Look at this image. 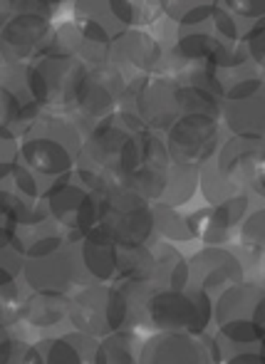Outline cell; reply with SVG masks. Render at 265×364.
<instances>
[{"label":"cell","instance_id":"obj_1","mask_svg":"<svg viewBox=\"0 0 265 364\" xmlns=\"http://www.w3.org/2000/svg\"><path fill=\"white\" fill-rule=\"evenodd\" d=\"M144 132L149 129H144V124L131 112L119 109L85 136L75 173L97 193L121 186L141 164Z\"/></svg>","mask_w":265,"mask_h":364},{"label":"cell","instance_id":"obj_2","mask_svg":"<svg viewBox=\"0 0 265 364\" xmlns=\"http://www.w3.org/2000/svg\"><path fill=\"white\" fill-rule=\"evenodd\" d=\"M85 132L60 112H43L20 136V164L45 178H63L77 168Z\"/></svg>","mask_w":265,"mask_h":364},{"label":"cell","instance_id":"obj_3","mask_svg":"<svg viewBox=\"0 0 265 364\" xmlns=\"http://www.w3.org/2000/svg\"><path fill=\"white\" fill-rule=\"evenodd\" d=\"M213 325V300L201 290H156L144 307L141 332H181L201 337Z\"/></svg>","mask_w":265,"mask_h":364},{"label":"cell","instance_id":"obj_4","mask_svg":"<svg viewBox=\"0 0 265 364\" xmlns=\"http://www.w3.org/2000/svg\"><path fill=\"white\" fill-rule=\"evenodd\" d=\"M90 68L77 58L38 55L25 65V85L43 112L67 114L87 80Z\"/></svg>","mask_w":265,"mask_h":364},{"label":"cell","instance_id":"obj_5","mask_svg":"<svg viewBox=\"0 0 265 364\" xmlns=\"http://www.w3.org/2000/svg\"><path fill=\"white\" fill-rule=\"evenodd\" d=\"M117 245H151L156 243L151 203L126 186H112L102 193L99 225Z\"/></svg>","mask_w":265,"mask_h":364},{"label":"cell","instance_id":"obj_6","mask_svg":"<svg viewBox=\"0 0 265 364\" xmlns=\"http://www.w3.org/2000/svg\"><path fill=\"white\" fill-rule=\"evenodd\" d=\"M126 300L117 285L92 283L82 285L70 295V315L67 322L82 335L94 340H104L109 335L126 330Z\"/></svg>","mask_w":265,"mask_h":364},{"label":"cell","instance_id":"obj_7","mask_svg":"<svg viewBox=\"0 0 265 364\" xmlns=\"http://www.w3.org/2000/svg\"><path fill=\"white\" fill-rule=\"evenodd\" d=\"M119 109L131 112L149 132H169L174 122L181 117L178 107V82L166 75H149L126 85L124 100Z\"/></svg>","mask_w":265,"mask_h":364},{"label":"cell","instance_id":"obj_8","mask_svg":"<svg viewBox=\"0 0 265 364\" xmlns=\"http://www.w3.org/2000/svg\"><path fill=\"white\" fill-rule=\"evenodd\" d=\"M45 206L55 223L67 233V238H77L99 225L102 193L90 188L72 171L53 183V188L45 196Z\"/></svg>","mask_w":265,"mask_h":364},{"label":"cell","instance_id":"obj_9","mask_svg":"<svg viewBox=\"0 0 265 364\" xmlns=\"http://www.w3.org/2000/svg\"><path fill=\"white\" fill-rule=\"evenodd\" d=\"M126 85L129 82L124 80V75L114 65L104 63V65H97V68H90L87 80H85L77 102L67 112V117L87 136L99 122L109 119L112 114L119 112Z\"/></svg>","mask_w":265,"mask_h":364},{"label":"cell","instance_id":"obj_10","mask_svg":"<svg viewBox=\"0 0 265 364\" xmlns=\"http://www.w3.org/2000/svg\"><path fill=\"white\" fill-rule=\"evenodd\" d=\"M223 139L226 134H223L221 122L201 114L178 117L174 127L164 134L171 164H186V166L198 168L216 156Z\"/></svg>","mask_w":265,"mask_h":364},{"label":"cell","instance_id":"obj_11","mask_svg":"<svg viewBox=\"0 0 265 364\" xmlns=\"http://www.w3.org/2000/svg\"><path fill=\"white\" fill-rule=\"evenodd\" d=\"M23 280L30 292H45V295L63 297H70L77 288L90 285L82 273V265H80L77 248H75V243L70 238L55 253L25 260Z\"/></svg>","mask_w":265,"mask_h":364},{"label":"cell","instance_id":"obj_12","mask_svg":"<svg viewBox=\"0 0 265 364\" xmlns=\"http://www.w3.org/2000/svg\"><path fill=\"white\" fill-rule=\"evenodd\" d=\"M241 283H246V270H243L236 248L231 250L203 245L188 258V285L201 290L211 300Z\"/></svg>","mask_w":265,"mask_h":364},{"label":"cell","instance_id":"obj_13","mask_svg":"<svg viewBox=\"0 0 265 364\" xmlns=\"http://www.w3.org/2000/svg\"><path fill=\"white\" fill-rule=\"evenodd\" d=\"M253 193H241L236 198L218 203V206H206L188 213V225H191L193 240H201L208 248H226L233 235L241 230L243 220L251 213Z\"/></svg>","mask_w":265,"mask_h":364},{"label":"cell","instance_id":"obj_14","mask_svg":"<svg viewBox=\"0 0 265 364\" xmlns=\"http://www.w3.org/2000/svg\"><path fill=\"white\" fill-rule=\"evenodd\" d=\"M139 364H218L213 337L156 332L141 342Z\"/></svg>","mask_w":265,"mask_h":364},{"label":"cell","instance_id":"obj_15","mask_svg":"<svg viewBox=\"0 0 265 364\" xmlns=\"http://www.w3.org/2000/svg\"><path fill=\"white\" fill-rule=\"evenodd\" d=\"M161 58H164V48L156 35L146 28H131L112 40L109 65H114L126 82L154 75Z\"/></svg>","mask_w":265,"mask_h":364},{"label":"cell","instance_id":"obj_16","mask_svg":"<svg viewBox=\"0 0 265 364\" xmlns=\"http://www.w3.org/2000/svg\"><path fill=\"white\" fill-rule=\"evenodd\" d=\"M55 20L40 15H15L0 30V55L8 68L28 65L40 55L45 43L50 40Z\"/></svg>","mask_w":265,"mask_h":364},{"label":"cell","instance_id":"obj_17","mask_svg":"<svg viewBox=\"0 0 265 364\" xmlns=\"http://www.w3.org/2000/svg\"><path fill=\"white\" fill-rule=\"evenodd\" d=\"M169 168L171 156L164 136L156 134V132H144L141 134V164L121 186L131 188V191L139 193L149 203H156L161 201V193L166 188Z\"/></svg>","mask_w":265,"mask_h":364},{"label":"cell","instance_id":"obj_18","mask_svg":"<svg viewBox=\"0 0 265 364\" xmlns=\"http://www.w3.org/2000/svg\"><path fill=\"white\" fill-rule=\"evenodd\" d=\"M265 161V139H248V136H231L223 139L218 154L213 156L218 173L231 181L241 191H251L258 166Z\"/></svg>","mask_w":265,"mask_h":364},{"label":"cell","instance_id":"obj_19","mask_svg":"<svg viewBox=\"0 0 265 364\" xmlns=\"http://www.w3.org/2000/svg\"><path fill=\"white\" fill-rule=\"evenodd\" d=\"M65 243H67V233L55 223L45 201H40L35 206V211L13 230V248L25 260L50 255L63 248Z\"/></svg>","mask_w":265,"mask_h":364},{"label":"cell","instance_id":"obj_20","mask_svg":"<svg viewBox=\"0 0 265 364\" xmlns=\"http://www.w3.org/2000/svg\"><path fill=\"white\" fill-rule=\"evenodd\" d=\"M236 322L258 325L265 332V288L256 280H246L213 300V327Z\"/></svg>","mask_w":265,"mask_h":364},{"label":"cell","instance_id":"obj_21","mask_svg":"<svg viewBox=\"0 0 265 364\" xmlns=\"http://www.w3.org/2000/svg\"><path fill=\"white\" fill-rule=\"evenodd\" d=\"M77 248V258L87 283L117 285V253L119 245L102 228H94L77 238H70Z\"/></svg>","mask_w":265,"mask_h":364},{"label":"cell","instance_id":"obj_22","mask_svg":"<svg viewBox=\"0 0 265 364\" xmlns=\"http://www.w3.org/2000/svg\"><path fill=\"white\" fill-rule=\"evenodd\" d=\"M221 127L231 136L265 139V87L221 105Z\"/></svg>","mask_w":265,"mask_h":364},{"label":"cell","instance_id":"obj_23","mask_svg":"<svg viewBox=\"0 0 265 364\" xmlns=\"http://www.w3.org/2000/svg\"><path fill=\"white\" fill-rule=\"evenodd\" d=\"M104 28L112 40L136 28L134 0H72V13Z\"/></svg>","mask_w":265,"mask_h":364},{"label":"cell","instance_id":"obj_24","mask_svg":"<svg viewBox=\"0 0 265 364\" xmlns=\"http://www.w3.org/2000/svg\"><path fill=\"white\" fill-rule=\"evenodd\" d=\"M97 345H99V340L82 335L77 330L35 342L43 364H94Z\"/></svg>","mask_w":265,"mask_h":364},{"label":"cell","instance_id":"obj_25","mask_svg":"<svg viewBox=\"0 0 265 364\" xmlns=\"http://www.w3.org/2000/svg\"><path fill=\"white\" fill-rule=\"evenodd\" d=\"M151 275L149 280L159 290H186L188 288V258L174 243L156 240L151 243Z\"/></svg>","mask_w":265,"mask_h":364},{"label":"cell","instance_id":"obj_26","mask_svg":"<svg viewBox=\"0 0 265 364\" xmlns=\"http://www.w3.org/2000/svg\"><path fill=\"white\" fill-rule=\"evenodd\" d=\"M70 315V297L63 295H45V292H30L25 295L18 312V322H25L33 330H48L67 322Z\"/></svg>","mask_w":265,"mask_h":364},{"label":"cell","instance_id":"obj_27","mask_svg":"<svg viewBox=\"0 0 265 364\" xmlns=\"http://www.w3.org/2000/svg\"><path fill=\"white\" fill-rule=\"evenodd\" d=\"M139 350H141L139 335H134L129 330H121L117 335L99 340L94 364H139Z\"/></svg>","mask_w":265,"mask_h":364},{"label":"cell","instance_id":"obj_28","mask_svg":"<svg viewBox=\"0 0 265 364\" xmlns=\"http://www.w3.org/2000/svg\"><path fill=\"white\" fill-rule=\"evenodd\" d=\"M198 166H186V164H171L169 178H166V188L161 193V203L171 208L186 206L193 198V193L198 191Z\"/></svg>","mask_w":265,"mask_h":364},{"label":"cell","instance_id":"obj_29","mask_svg":"<svg viewBox=\"0 0 265 364\" xmlns=\"http://www.w3.org/2000/svg\"><path fill=\"white\" fill-rule=\"evenodd\" d=\"M151 216H154V230L159 240H166V243H186V240H193L188 216H183L178 208H171L166 203L156 201L151 203Z\"/></svg>","mask_w":265,"mask_h":364},{"label":"cell","instance_id":"obj_30","mask_svg":"<svg viewBox=\"0 0 265 364\" xmlns=\"http://www.w3.org/2000/svg\"><path fill=\"white\" fill-rule=\"evenodd\" d=\"M151 263H154L151 245H119V253H117V283L149 280Z\"/></svg>","mask_w":265,"mask_h":364},{"label":"cell","instance_id":"obj_31","mask_svg":"<svg viewBox=\"0 0 265 364\" xmlns=\"http://www.w3.org/2000/svg\"><path fill=\"white\" fill-rule=\"evenodd\" d=\"M221 105H223L221 97L201 90V87L178 85V107H181V117L183 114H201V117H211V119L221 122Z\"/></svg>","mask_w":265,"mask_h":364},{"label":"cell","instance_id":"obj_32","mask_svg":"<svg viewBox=\"0 0 265 364\" xmlns=\"http://www.w3.org/2000/svg\"><path fill=\"white\" fill-rule=\"evenodd\" d=\"M198 191H201V196L206 198L208 206H218V203L228 201V198H236V196H241V193H248V191L236 188L231 181H226V178L218 173L213 159L201 166V173H198Z\"/></svg>","mask_w":265,"mask_h":364},{"label":"cell","instance_id":"obj_33","mask_svg":"<svg viewBox=\"0 0 265 364\" xmlns=\"http://www.w3.org/2000/svg\"><path fill=\"white\" fill-rule=\"evenodd\" d=\"M253 28H256V23L236 18V15H231L228 10H223L221 5H216V10H213V15H211V33L216 35L218 40H223V43H231V45L243 43L246 35L251 33Z\"/></svg>","mask_w":265,"mask_h":364},{"label":"cell","instance_id":"obj_34","mask_svg":"<svg viewBox=\"0 0 265 364\" xmlns=\"http://www.w3.org/2000/svg\"><path fill=\"white\" fill-rule=\"evenodd\" d=\"M10 181H13V188L23 198H28V201H45V196H48V191L53 188V183L58 181V178H55V181L53 178H45V176H40V173H35L33 168H28L25 164L18 161Z\"/></svg>","mask_w":265,"mask_h":364},{"label":"cell","instance_id":"obj_35","mask_svg":"<svg viewBox=\"0 0 265 364\" xmlns=\"http://www.w3.org/2000/svg\"><path fill=\"white\" fill-rule=\"evenodd\" d=\"M18 161H20V136H15L10 129H0V181H8L13 176Z\"/></svg>","mask_w":265,"mask_h":364},{"label":"cell","instance_id":"obj_36","mask_svg":"<svg viewBox=\"0 0 265 364\" xmlns=\"http://www.w3.org/2000/svg\"><path fill=\"white\" fill-rule=\"evenodd\" d=\"M25 270V258L18 250L10 245V248L0 250V288H10L23 278Z\"/></svg>","mask_w":265,"mask_h":364},{"label":"cell","instance_id":"obj_37","mask_svg":"<svg viewBox=\"0 0 265 364\" xmlns=\"http://www.w3.org/2000/svg\"><path fill=\"white\" fill-rule=\"evenodd\" d=\"M25 295L20 285H10V288H0V327H13L18 322V312L23 305Z\"/></svg>","mask_w":265,"mask_h":364},{"label":"cell","instance_id":"obj_38","mask_svg":"<svg viewBox=\"0 0 265 364\" xmlns=\"http://www.w3.org/2000/svg\"><path fill=\"white\" fill-rule=\"evenodd\" d=\"M218 0H161V8H164V18L171 20L174 25L181 23L186 15L196 13L203 8H216Z\"/></svg>","mask_w":265,"mask_h":364},{"label":"cell","instance_id":"obj_39","mask_svg":"<svg viewBox=\"0 0 265 364\" xmlns=\"http://www.w3.org/2000/svg\"><path fill=\"white\" fill-rule=\"evenodd\" d=\"M223 10L248 23H261L265 20V0H218Z\"/></svg>","mask_w":265,"mask_h":364},{"label":"cell","instance_id":"obj_40","mask_svg":"<svg viewBox=\"0 0 265 364\" xmlns=\"http://www.w3.org/2000/svg\"><path fill=\"white\" fill-rule=\"evenodd\" d=\"M28 347V342L18 340L10 332V327H0V364H23Z\"/></svg>","mask_w":265,"mask_h":364},{"label":"cell","instance_id":"obj_41","mask_svg":"<svg viewBox=\"0 0 265 364\" xmlns=\"http://www.w3.org/2000/svg\"><path fill=\"white\" fill-rule=\"evenodd\" d=\"M243 45H246V53H248V58H251V63L256 65L258 73L265 77V20L256 23V28L246 35Z\"/></svg>","mask_w":265,"mask_h":364},{"label":"cell","instance_id":"obj_42","mask_svg":"<svg viewBox=\"0 0 265 364\" xmlns=\"http://www.w3.org/2000/svg\"><path fill=\"white\" fill-rule=\"evenodd\" d=\"M10 5H13V18L15 15H40V18L55 20V13H58V8L50 0H10Z\"/></svg>","mask_w":265,"mask_h":364},{"label":"cell","instance_id":"obj_43","mask_svg":"<svg viewBox=\"0 0 265 364\" xmlns=\"http://www.w3.org/2000/svg\"><path fill=\"white\" fill-rule=\"evenodd\" d=\"M218 364H265V347H258V350L233 352V355L223 357Z\"/></svg>","mask_w":265,"mask_h":364},{"label":"cell","instance_id":"obj_44","mask_svg":"<svg viewBox=\"0 0 265 364\" xmlns=\"http://www.w3.org/2000/svg\"><path fill=\"white\" fill-rule=\"evenodd\" d=\"M251 193L265 201V161L261 164V166H258L256 178H253V183H251Z\"/></svg>","mask_w":265,"mask_h":364},{"label":"cell","instance_id":"obj_45","mask_svg":"<svg viewBox=\"0 0 265 364\" xmlns=\"http://www.w3.org/2000/svg\"><path fill=\"white\" fill-rule=\"evenodd\" d=\"M10 18H13V5H10V0H0V30L8 25Z\"/></svg>","mask_w":265,"mask_h":364},{"label":"cell","instance_id":"obj_46","mask_svg":"<svg viewBox=\"0 0 265 364\" xmlns=\"http://www.w3.org/2000/svg\"><path fill=\"white\" fill-rule=\"evenodd\" d=\"M13 245V230L8 225H0V250L10 248Z\"/></svg>","mask_w":265,"mask_h":364},{"label":"cell","instance_id":"obj_47","mask_svg":"<svg viewBox=\"0 0 265 364\" xmlns=\"http://www.w3.org/2000/svg\"><path fill=\"white\" fill-rule=\"evenodd\" d=\"M50 3H53L55 8H63V5H65V3H70V0H50Z\"/></svg>","mask_w":265,"mask_h":364},{"label":"cell","instance_id":"obj_48","mask_svg":"<svg viewBox=\"0 0 265 364\" xmlns=\"http://www.w3.org/2000/svg\"><path fill=\"white\" fill-rule=\"evenodd\" d=\"M261 285L265 288V265H263V278H261Z\"/></svg>","mask_w":265,"mask_h":364}]
</instances>
